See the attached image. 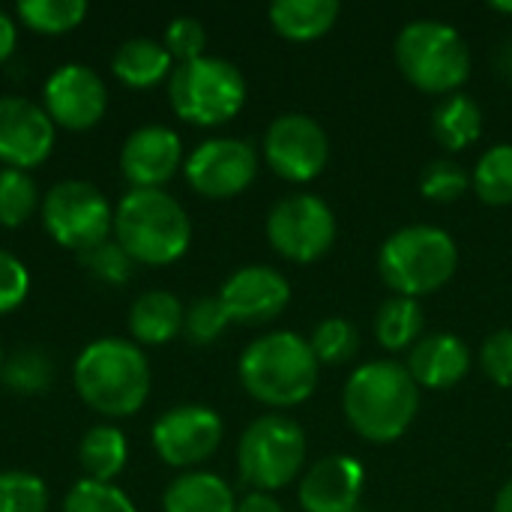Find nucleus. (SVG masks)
<instances>
[{
	"label": "nucleus",
	"instance_id": "f03ea898",
	"mask_svg": "<svg viewBox=\"0 0 512 512\" xmlns=\"http://www.w3.org/2000/svg\"><path fill=\"white\" fill-rule=\"evenodd\" d=\"M75 390L102 417H132L150 396V363L135 342L96 339L72 369Z\"/></svg>",
	"mask_w": 512,
	"mask_h": 512
},
{
	"label": "nucleus",
	"instance_id": "9b49d317",
	"mask_svg": "<svg viewBox=\"0 0 512 512\" xmlns=\"http://www.w3.org/2000/svg\"><path fill=\"white\" fill-rule=\"evenodd\" d=\"M264 159L282 180L309 183L327 168V132L309 114H282L264 135Z\"/></svg>",
	"mask_w": 512,
	"mask_h": 512
},
{
	"label": "nucleus",
	"instance_id": "473e14b6",
	"mask_svg": "<svg viewBox=\"0 0 512 512\" xmlns=\"http://www.w3.org/2000/svg\"><path fill=\"white\" fill-rule=\"evenodd\" d=\"M63 512H138L129 495L111 483L78 480L63 498Z\"/></svg>",
	"mask_w": 512,
	"mask_h": 512
},
{
	"label": "nucleus",
	"instance_id": "393cba45",
	"mask_svg": "<svg viewBox=\"0 0 512 512\" xmlns=\"http://www.w3.org/2000/svg\"><path fill=\"white\" fill-rule=\"evenodd\" d=\"M129 459L126 435L117 426H93L78 447V462L87 474V480L111 483Z\"/></svg>",
	"mask_w": 512,
	"mask_h": 512
},
{
	"label": "nucleus",
	"instance_id": "4be33fe9",
	"mask_svg": "<svg viewBox=\"0 0 512 512\" xmlns=\"http://www.w3.org/2000/svg\"><path fill=\"white\" fill-rule=\"evenodd\" d=\"M270 24L291 42H312L333 30L339 18L336 0H276L270 6Z\"/></svg>",
	"mask_w": 512,
	"mask_h": 512
},
{
	"label": "nucleus",
	"instance_id": "20e7f679",
	"mask_svg": "<svg viewBox=\"0 0 512 512\" xmlns=\"http://www.w3.org/2000/svg\"><path fill=\"white\" fill-rule=\"evenodd\" d=\"M114 240L135 264L165 267L186 255L192 243V222L168 192L132 189L114 210Z\"/></svg>",
	"mask_w": 512,
	"mask_h": 512
},
{
	"label": "nucleus",
	"instance_id": "412c9836",
	"mask_svg": "<svg viewBox=\"0 0 512 512\" xmlns=\"http://www.w3.org/2000/svg\"><path fill=\"white\" fill-rule=\"evenodd\" d=\"M186 309L168 291H147L132 303L129 333L141 345H165L183 330Z\"/></svg>",
	"mask_w": 512,
	"mask_h": 512
},
{
	"label": "nucleus",
	"instance_id": "1a4fd4ad",
	"mask_svg": "<svg viewBox=\"0 0 512 512\" xmlns=\"http://www.w3.org/2000/svg\"><path fill=\"white\" fill-rule=\"evenodd\" d=\"M42 225L51 240L72 252H87L114 234V210L108 198L87 180H60L45 192Z\"/></svg>",
	"mask_w": 512,
	"mask_h": 512
},
{
	"label": "nucleus",
	"instance_id": "39448f33",
	"mask_svg": "<svg viewBox=\"0 0 512 512\" xmlns=\"http://www.w3.org/2000/svg\"><path fill=\"white\" fill-rule=\"evenodd\" d=\"M459 267L453 237L435 225H408L390 234L378 252V273L396 297H426L444 288Z\"/></svg>",
	"mask_w": 512,
	"mask_h": 512
},
{
	"label": "nucleus",
	"instance_id": "2eb2a0df",
	"mask_svg": "<svg viewBox=\"0 0 512 512\" xmlns=\"http://www.w3.org/2000/svg\"><path fill=\"white\" fill-rule=\"evenodd\" d=\"M54 150V123L42 105L24 96H0V162L6 168H36Z\"/></svg>",
	"mask_w": 512,
	"mask_h": 512
},
{
	"label": "nucleus",
	"instance_id": "5701e85b",
	"mask_svg": "<svg viewBox=\"0 0 512 512\" xmlns=\"http://www.w3.org/2000/svg\"><path fill=\"white\" fill-rule=\"evenodd\" d=\"M171 66H174V60L165 51V45L156 39H141V36L123 42L111 60V72L126 87H135V90H144V87H153V84L171 78V72H174Z\"/></svg>",
	"mask_w": 512,
	"mask_h": 512
},
{
	"label": "nucleus",
	"instance_id": "4468645a",
	"mask_svg": "<svg viewBox=\"0 0 512 512\" xmlns=\"http://www.w3.org/2000/svg\"><path fill=\"white\" fill-rule=\"evenodd\" d=\"M42 108L54 126L69 132L93 129L108 108L105 81L84 63H63L42 87Z\"/></svg>",
	"mask_w": 512,
	"mask_h": 512
},
{
	"label": "nucleus",
	"instance_id": "cd10ccee",
	"mask_svg": "<svg viewBox=\"0 0 512 512\" xmlns=\"http://www.w3.org/2000/svg\"><path fill=\"white\" fill-rule=\"evenodd\" d=\"M6 390L21 396H36L51 390L54 384V360L42 348H18L9 360H3L0 372Z\"/></svg>",
	"mask_w": 512,
	"mask_h": 512
},
{
	"label": "nucleus",
	"instance_id": "f704fd0d",
	"mask_svg": "<svg viewBox=\"0 0 512 512\" xmlns=\"http://www.w3.org/2000/svg\"><path fill=\"white\" fill-rule=\"evenodd\" d=\"M228 324H231V318H228L222 300L219 297H201L186 309L183 333L192 345H213L225 333Z\"/></svg>",
	"mask_w": 512,
	"mask_h": 512
},
{
	"label": "nucleus",
	"instance_id": "e433bc0d",
	"mask_svg": "<svg viewBox=\"0 0 512 512\" xmlns=\"http://www.w3.org/2000/svg\"><path fill=\"white\" fill-rule=\"evenodd\" d=\"M165 51L171 54V60L177 63H192L198 57H204L207 48V30L198 18L192 15H177L168 27H165Z\"/></svg>",
	"mask_w": 512,
	"mask_h": 512
},
{
	"label": "nucleus",
	"instance_id": "9d476101",
	"mask_svg": "<svg viewBox=\"0 0 512 512\" xmlns=\"http://www.w3.org/2000/svg\"><path fill=\"white\" fill-rule=\"evenodd\" d=\"M267 240L282 258L312 264L330 252L336 240V216L318 195L303 192L282 198L267 213Z\"/></svg>",
	"mask_w": 512,
	"mask_h": 512
},
{
	"label": "nucleus",
	"instance_id": "2f4dec72",
	"mask_svg": "<svg viewBox=\"0 0 512 512\" xmlns=\"http://www.w3.org/2000/svg\"><path fill=\"white\" fill-rule=\"evenodd\" d=\"M48 489L30 471H0V512H45Z\"/></svg>",
	"mask_w": 512,
	"mask_h": 512
},
{
	"label": "nucleus",
	"instance_id": "72a5a7b5",
	"mask_svg": "<svg viewBox=\"0 0 512 512\" xmlns=\"http://www.w3.org/2000/svg\"><path fill=\"white\" fill-rule=\"evenodd\" d=\"M471 186V177L465 174V168L453 159H435L423 168L420 174V192L429 201L438 204H453L459 201Z\"/></svg>",
	"mask_w": 512,
	"mask_h": 512
},
{
	"label": "nucleus",
	"instance_id": "aec40b11",
	"mask_svg": "<svg viewBox=\"0 0 512 512\" xmlns=\"http://www.w3.org/2000/svg\"><path fill=\"white\" fill-rule=\"evenodd\" d=\"M165 512H234L237 501L231 486L207 471H189L171 480L162 495Z\"/></svg>",
	"mask_w": 512,
	"mask_h": 512
},
{
	"label": "nucleus",
	"instance_id": "a211bd4d",
	"mask_svg": "<svg viewBox=\"0 0 512 512\" xmlns=\"http://www.w3.org/2000/svg\"><path fill=\"white\" fill-rule=\"evenodd\" d=\"M366 486V471L351 456L321 459L300 483V507L306 512H357Z\"/></svg>",
	"mask_w": 512,
	"mask_h": 512
},
{
	"label": "nucleus",
	"instance_id": "58836bf2",
	"mask_svg": "<svg viewBox=\"0 0 512 512\" xmlns=\"http://www.w3.org/2000/svg\"><path fill=\"white\" fill-rule=\"evenodd\" d=\"M30 273L27 267L6 249H0V315L18 309L27 300Z\"/></svg>",
	"mask_w": 512,
	"mask_h": 512
},
{
	"label": "nucleus",
	"instance_id": "b1692460",
	"mask_svg": "<svg viewBox=\"0 0 512 512\" xmlns=\"http://www.w3.org/2000/svg\"><path fill=\"white\" fill-rule=\"evenodd\" d=\"M432 132L447 150H465V147L477 144L483 135V111L471 96L453 93L435 108Z\"/></svg>",
	"mask_w": 512,
	"mask_h": 512
},
{
	"label": "nucleus",
	"instance_id": "79ce46f5",
	"mask_svg": "<svg viewBox=\"0 0 512 512\" xmlns=\"http://www.w3.org/2000/svg\"><path fill=\"white\" fill-rule=\"evenodd\" d=\"M495 512H512V480H507L495 498Z\"/></svg>",
	"mask_w": 512,
	"mask_h": 512
},
{
	"label": "nucleus",
	"instance_id": "c85d7f7f",
	"mask_svg": "<svg viewBox=\"0 0 512 512\" xmlns=\"http://www.w3.org/2000/svg\"><path fill=\"white\" fill-rule=\"evenodd\" d=\"M474 192L492 207L512 204V144L489 147L474 168Z\"/></svg>",
	"mask_w": 512,
	"mask_h": 512
},
{
	"label": "nucleus",
	"instance_id": "a878e982",
	"mask_svg": "<svg viewBox=\"0 0 512 512\" xmlns=\"http://www.w3.org/2000/svg\"><path fill=\"white\" fill-rule=\"evenodd\" d=\"M423 333V312L411 297H390L375 315V336L387 351L414 348Z\"/></svg>",
	"mask_w": 512,
	"mask_h": 512
},
{
	"label": "nucleus",
	"instance_id": "ea45409f",
	"mask_svg": "<svg viewBox=\"0 0 512 512\" xmlns=\"http://www.w3.org/2000/svg\"><path fill=\"white\" fill-rule=\"evenodd\" d=\"M234 512H285V510H282V504H279L273 495H267V492H252V495H246V498L237 504V510Z\"/></svg>",
	"mask_w": 512,
	"mask_h": 512
},
{
	"label": "nucleus",
	"instance_id": "4c0bfd02",
	"mask_svg": "<svg viewBox=\"0 0 512 512\" xmlns=\"http://www.w3.org/2000/svg\"><path fill=\"white\" fill-rule=\"evenodd\" d=\"M480 366L489 375L492 384L512 390V327H504L498 333H492L483 342L480 351Z\"/></svg>",
	"mask_w": 512,
	"mask_h": 512
},
{
	"label": "nucleus",
	"instance_id": "f257e3e1",
	"mask_svg": "<svg viewBox=\"0 0 512 512\" xmlns=\"http://www.w3.org/2000/svg\"><path fill=\"white\" fill-rule=\"evenodd\" d=\"M342 411L348 426L360 438L372 444H393L417 420L420 387L402 363L375 360L354 369V375L348 378Z\"/></svg>",
	"mask_w": 512,
	"mask_h": 512
},
{
	"label": "nucleus",
	"instance_id": "a18cd8bd",
	"mask_svg": "<svg viewBox=\"0 0 512 512\" xmlns=\"http://www.w3.org/2000/svg\"><path fill=\"white\" fill-rule=\"evenodd\" d=\"M0 372H3V348H0Z\"/></svg>",
	"mask_w": 512,
	"mask_h": 512
},
{
	"label": "nucleus",
	"instance_id": "c03bdc74",
	"mask_svg": "<svg viewBox=\"0 0 512 512\" xmlns=\"http://www.w3.org/2000/svg\"><path fill=\"white\" fill-rule=\"evenodd\" d=\"M495 12H504V15H512V3H489Z\"/></svg>",
	"mask_w": 512,
	"mask_h": 512
},
{
	"label": "nucleus",
	"instance_id": "423d86ee",
	"mask_svg": "<svg viewBox=\"0 0 512 512\" xmlns=\"http://www.w3.org/2000/svg\"><path fill=\"white\" fill-rule=\"evenodd\" d=\"M396 66L423 93L453 96L471 75V51L462 33L444 21L420 18L396 36Z\"/></svg>",
	"mask_w": 512,
	"mask_h": 512
},
{
	"label": "nucleus",
	"instance_id": "f3484780",
	"mask_svg": "<svg viewBox=\"0 0 512 512\" xmlns=\"http://www.w3.org/2000/svg\"><path fill=\"white\" fill-rule=\"evenodd\" d=\"M183 165V141L168 126L135 129L120 150V171L132 189H162Z\"/></svg>",
	"mask_w": 512,
	"mask_h": 512
},
{
	"label": "nucleus",
	"instance_id": "c9c22d12",
	"mask_svg": "<svg viewBox=\"0 0 512 512\" xmlns=\"http://www.w3.org/2000/svg\"><path fill=\"white\" fill-rule=\"evenodd\" d=\"M78 261L84 264V270H90L96 279L102 282H111V285H123L129 282L132 270H135V261L123 252V246L117 240H105L87 252L78 255Z\"/></svg>",
	"mask_w": 512,
	"mask_h": 512
},
{
	"label": "nucleus",
	"instance_id": "6ab92c4d",
	"mask_svg": "<svg viewBox=\"0 0 512 512\" xmlns=\"http://www.w3.org/2000/svg\"><path fill=\"white\" fill-rule=\"evenodd\" d=\"M405 369L411 372V378H414L417 387H426V390H450V387H456L468 375V369H471V351L453 333H432V336H423L411 348Z\"/></svg>",
	"mask_w": 512,
	"mask_h": 512
},
{
	"label": "nucleus",
	"instance_id": "c756f323",
	"mask_svg": "<svg viewBox=\"0 0 512 512\" xmlns=\"http://www.w3.org/2000/svg\"><path fill=\"white\" fill-rule=\"evenodd\" d=\"M39 210V189L27 171L3 168L0 171V225L21 228Z\"/></svg>",
	"mask_w": 512,
	"mask_h": 512
},
{
	"label": "nucleus",
	"instance_id": "7c9ffc66",
	"mask_svg": "<svg viewBox=\"0 0 512 512\" xmlns=\"http://www.w3.org/2000/svg\"><path fill=\"white\" fill-rule=\"evenodd\" d=\"M309 348L321 366H342L357 357L360 351V333L345 318H327L315 327Z\"/></svg>",
	"mask_w": 512,
	"mask_h": 512
},
{
	"label": "nucleus",
	"instance_id": "ddd939ff",
	"mask_svg": "<svg viewBox=\"0 0 512 512\" xmlns=\"http://www.w3.org/2000/svg\"><path fill=\"white\" fill-rule=\"evenodd\" d=\"M183 174L204 198H234L255 180L258 153L240 138H210L189 153Z\"/></svg>",
	"mask_w": 512,
	"mask_h": 512
},
{
	"label": "nucleus",
	"instance_id": "f8f14e48",
	"mask_svg": "<svg viewBox=\"0 0 512 512\" xmlns=\"http://www.w3.org/2000/svg\"><path fill=\"white\" fill-rule=\"evenodd\" d=\"M222 417L207 405H177L153 423V450L171 468L207 462L222 444Z\"/></svg>",
	"mask_w": 512,
	"mask_h": 512
},
{
	"label": "nucleus",
	"instance_id": "6e6552de",
	"mask_svg": "<svg viewBox=\"0 0 512 512\" xmlns=\"http://www.w3.org/2000/svg\"><path fill=\"white\" fill-rule=\"evenodd\" d=\"M306 462L303 429L282 414H264L246 426L237 444V471L255 492H276L297 480Z\"/></svg>",
	"mask_w": 512,
	"mask_h": 512
},
{
	"label": "nucleus",
	"instance_id": "dca6fc26",
	"mask_svg": "<svg viewBox=\"0 0 512 512\" xmlns=\"http://www.w3.org/2000/svg\"><path fill=\"white\" fill-rule=\"evenodd\" d=\"M219 300L231 321L237 324H267L285 312L291 303L288 279L273 267H243L231 273L219 291Z\"/></svg>",
	"mask_w": 512,
	"mask_h": 512
},
{
	"label": "nucleus",
	"instance_id": "a19ab883",
	"mask_svg": "<svg viewBox=\"0 0 512 512\" xmlns=\"http://www.w3.org/2000/svg\"><path fill=\"white\" fill-rule=\"evenodd\" d=\"M15 42H18V27H15V21L0 9V63L15 51Z\"/></svg>",
	"mask_w": 512,
	"mask_h": 512
},
{
	"label": "nucleus",
	"instance_id": "bb28decb",
	"mask_svg": "<svg viewBox=\"0 0 512 512\" xmlns=\"http://www.w3.org/2000/svg\"><path fill=\"white\" fill-rule=\"evenodd\" d=\"M15 12L27 30L60 36V33L75 30L84 21L87 3L84 0H21Z\"/></svg>",
	"mask_w": 512,
	"mask_h": 512
},
{
	"label": "nucleus",
	"instance_id": "37998d69",
	"mask_svg": "<svg viewBox=\"0 0 512 512\" xmlns=\"http://www.w3.org/2000/svg\"><path fill=\"white\" fill-rule=\"evenodd\" d=\"M498 66H501V72L512 78V39H507L504 45H501V54H498Z\"/></svg>",
	"mask_w": 512,
	"mask_h": 512
},
{
	"label": "nucleus",
	"instance_id": "7ed1b4c3",
	"mask_svg": "<svg viewBox=\"0 0 512 512\" xmlns=\"http://www.w3.org/2000/svg\"><path fill=\"white\" fill-rule=\"evenodd\" d=\"M237 372L243 390L255 402L270 408H294L315 393L321 363L303 336L279 330L255 339L243 351Z\"/></svg>",
	"mask_w": 512,
	"mask_h": 512
},
{
	"label": "nucleus",
	"instance_id": "0eeeda50",
	"mask_svg": "<svg viewBox=\"0 0 512 512\" xmlns=\"http://www.w3.org/2000/svg\"><path fill=\"white\" fill-rule=\"evenodd\" d=\"M168 99L180 120L195 126H219L240 114L246 102V78L225 57H198L177 63L168 78Z\"/></svg>",
	"mask_w": 512,
	"mask_h": 512
}]
</instances>
